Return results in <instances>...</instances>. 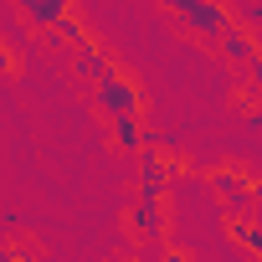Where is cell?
<instances>
[{"label":"cell","instance_id":"6da1fadb","mask_svg":"<svg viewBox=\"0 0 262 262\" xmlns=\"http://www.w3.org/2000/svg\"><path fill=\"white\" fill-rule=\"evenodd\" d=\"M134 155H139V195H134L128 221H134V231H139L144 242H160V236H165V190H170V175H175V180L185 175V165H180V160H165V149L149 144V139H144Z\"/></svg>","mask_w":262,"mask_h":262},{"label":"cell","instance_id":"7a4b0ae2","mask_svg":"<svg viewBox=\"0 0 262 262\" xmlns=\"http://www.w3.org/2000/svg\"><path fill=\"white\" fill-rule=\"evenodd\" d=\"M206 185H211V195H216V206L226 211V216H252L257 211V180L247 175V170H236V165H221V170H211L206 175Z\"/></svg>","mask_w":262,"mask_h":262},{"label":"cell","instance_id":"3957f363","mask_svg":"<svg viewBox=\"0 0 262 262\" xmlns=\"http://www.w3.org/2000/svg\"><path fill=\"white\" fill-rule=\"evenodd\" d=\"M160 6H165L170 16H180V26H190V31L206 36V41H221V31L236 21L221 0H160Z\"/></svg>","mask_w":262,"mask_h":262},{"label":"cell","instance_id":"277c9868","mask_svg":"<svg viewBox=\"0 0 262 262\" xmlns=\"http://www.w3.org/2000/svg\"><path fill=\"white\" fill-rule=\"evenodd\" d=\"M98 108L108 113V118H144V93H139V82L128 77V72H108L103 82H98Z\"/></svg>","mask_w":262,"mask_h":262},{"label":"cell","instance_id":"5b68a950","mask_svg":"<svg viewBox=\"0 0 262 262\" xmlns=\"http://www.w3.org/2000/svg\"><path fill=\"white\" fill-rule=\"evenodd\" d=\"M221 57H226V62H236V67H257V41H252V26L231 21V26L221 31Z\"/></svg>","mask_w":262,"mask_h":262},{"label":"cell","instance_id":"8992f818","mask_svg":"<svg viewBox=\"0 0 262 262\" xmlns=\"http://www.w3.org/2000/svg\"><path fill=\"white\" fill-rule=\"evenodd\" d=\"M72 67H77V77H88L93 88H98V82H103V77L113 72V62H108V52H103V47H98L93 36H88L82 47H72Z\"/></svg>","mask_w":262,"mask_h":262},{"label":"cell","instance_id":"52a82bcc","mask_svg":"<svg viewBox=\"0 0 262 262\" xmlns=\"http://www.w3.org/2000/svg\"><path fill=\"white\" fill-rule=\"evenodd\" d=\"M21 16H26L31 26L52 31L57 21H67V16H72V0H26V6H21Z\"/></svg>","mask_w":262,"mask_h":262},{"label":"cell","instance_id":"ba28073f","mask_svg":"<svg viewBox=\"0 0 262 262\" xmlns=\"http://www.w3.org/2000/svg\"><path fill=\"white\" fill-rule=\"evenodd\" d=\"M113 144L118 149H139L144 144V123L139 118H113Z\"/></svg>","mask_w":262,"mask_h":262},{"label":"cell","instance_id":"9c48e42d","mask_svg":"<svg viewBox=\"0 0 262 262\" xmlns=\"http://www.w3.org/2000/svg\"><path fill=\"white\" fill-rule=\"evenodd\" d=\"M231 236H236V242L247 247V257H252V262L262 257V231H257V221H252V216H242V221H231Z\"/></svg>","mask_w":262,"mask_h":262},{"label":"cell","instance_id":"30bf717a","mask_svg":"<svg viewBox=\"0 0 262 262\" xmlns=\"http://www.w3.org/2000/svg\"><path fill=\"white\" fill-rule=\"evenodd\" d=\"M47 36H52V47H57V41H72V47H82V41H88V31H82V21H77V16L57 21V26H52Z\"/></svg>","mask_w":262,"mask_h":262},{"label":"cell","instance_id":"8fae6325","mask_svg":"<svg viewBox=\"0 0 262 262\" xmlns=\"http://www.w3.org/2000/svg\"><path fill=\"white\" fill-rule=\"evenodd\" d=\"M165 262H185V252H170V257H165Z\"/></svg>","mask_w":262,"mask_h":262},{"label":"cell","instance_id":"7c38bea8","mask_svg":"<svg viewBox=\"0 0 262 262\" xmlns=\"http://www.w3.org/2000/svg\"><path fill=\"white\" fill-rule=\"evenodd\" d=\"M16 6H26V0H16Z\"/></svg>","mask_w":262,"mask_h":262}]
</instances>
